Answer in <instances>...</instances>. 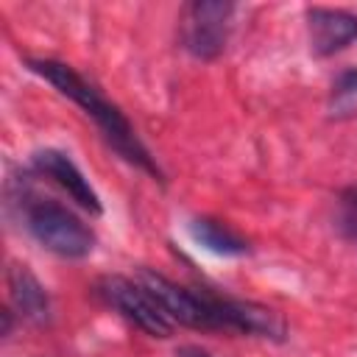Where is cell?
I'll list each match as a JSON object with an SVG mask.
<instances>
[{"label": "cell", "instance_id": "obj_1", "mask_svg": "<svg viewBox=\"0 0 357 357\" xmlns=\"http://www.w3.org/2000/svg\"><path fill=\"white\" fill-rule=\"evenodd\" d=\"M25 67H28L33 75H39L42 81H47L59 95L70 98V100L98 126L103 142H106L123 162H128L131 167L142 170V173L151 176L153 181L165 184V170L159 167L156 156L145 148V142L139 139V134H137V128L131 126V120L126 117V112H123L117 103H112L95 81H89V78L81 75L75 67H70L67 61H59V59H45V56L33 59V56H31V59H25Z\"/></svg>", "mask_w": 357, "mask_h": 357}, {"label": "cell", "instance_id": "obj_2", "mask_svg": "<svg viewBox=\"0 0 357 357\" xmlns=\"http://www.w3.org/2000/svg\"><path fill=\"white\" fill-rule=\"evenodd\" d=\"M14 201L20 204V218L25 231L50 254L61 257V259H86L95 245H98V234L95 229L78 218L70 206L53 201V198H42L33 192L31 178L22 176V181H17L14 190Z\"/></svg>", "mask_w": 357, "mask_h": 357}, {"label": "cell", "instance_id": "obj_3", "mask_svg": "<svg viewBox=\"0 0 357 357\" xmlns=\"http://www.w3.org/2000/svg\"><path fill=\"white\" fill-rule=\"evenodd\" d=\"M89 293L95 296V301H100L106 310L126 318L131 326H137L148 337L165 340L176 329V324L167 318V312L162 310L156 296L137 276L131 279L123 273H103L92 282Z\"/></svg>", "mask_w": 357, "mask_h": 357}, {"label": "cell", "instance_id": "obj_4", "mask_svg": "<svg viewBox=\"0 0 357 357\" xmlns=\"http://www.w3.org/2000/svg\"><path fill=\"white\" fill-rule=\"evenodd\" d=\"M237 6L229 0H192L178 17V45L198 61L223 56L231 36V17Z\"/></svg>", "mask_w": 357, "mask_h": 357}, {"label": "cell", "instance_id": "obj_5", "mask_svg": "<svg viewBox=\"0 0 357 357\" xmlns=\"http://www.w3.org/2000/svg\"><path fill=\"white\" fill-rule=\"evenodd\" d=\"M31 173L39 178L53 181L61 192H67L70 201H75L84 212L89 215H100L103 212V201L98 195V190L89 184V178L84 176V170L73 162L70 153L59 151V148H36L31 153Z\"/></svg>", "mask_w": 357, "mask_h": 357}, {"label": "cell", "instance_id": "obj_6", "mask_svg": "<svg viewBox=\"0 0 357 357\" xmlns=\"http://www.w3.org/2000/svg\"><path fill=\"white\" fill-rule=\"evenodd\" d=\"M307 22V39L310 50L318 59L337 56L349 45L357 42V14L346 8H329V6H310L304 11Z\"/></svg>", "mask_w": 357, "mask_h": 357}, {"label": "cell", "instance_id": "obj_7", "mask_svg": "<svg viewBox=\"0 0 357 357\" xmlns=\"http://www.w3.org/2000/svg\"><path fill=\"white\" fill-rule=\"evenodd\" d=\"M6 284H8V301L11 310L33 324V326H47L53 321V304H50V293L45 290V284L28 271V265L11 262L6 271Z\"/></svg>", "mask_w": 357, "mask_h": 357}, {"label": "cell", "instance_id": "obj_8", "mask_svg": "<svg viewBox=\"0 0 357 357\" xmlns=\"http://www.w3.org/2000/svg\"><path fill=\"white\" fill-rule=\"evenodd\" d=\"M187 231L209 254H218V257H245V254H251V243L240 231H234L226 220H218L212 215L190 218Z\"/></svg>", "mask_w": 357, "mask_h": 357}, {"label": "cell", "instance_id": "obj_9", "mask_svg": "<svg viewBox=\"0 0 357 357\" xmlns=\"http://www.w3.org/2000/svg\"><path fill=\"white\" fill-rule=\"evenodd\" d=\"M332 226H335V231L346 243H354L357 245V184H349V187L337 190Z\"/></svg>", "mask_w": 357, "mask_h": 357}, {"label": "cell", "instance_id": "obj_10", "mask_svg": "<svg viewBox=\"0 0 357 357\" xmlns=\"http://www.w3.org/2000/svg\"><path fill=\"white\" fill-rule=\"evenodd\" d=\"M357 98V67L340 70L332 81V100H349Z\"/></svg>", "mask_w": 357, "mask_h": 357}, {"label": "cell", "instance_id": "obj_11", "mask_svg": "<svg viewBox=\"0 0 357 357\" xmlns=\"http://www.w3.org/2000/svg\"><path fill=\"white\" fill-rule=\"evenodd\" d=\"M176 357H212L206 349H201V346H192V343H187V346H178L176 349Z\"/></svg>", "mask_w": 357, "mask_h": 357}, {"label": "cell", "instance_id": "obj_12", "mask_svg": "<svg viewBox=\"0 0 357 357\" xmlns=\"http://www.w3.org/2000/svg\"><path fill=\"white\" fill-rule=\"evenodd\" d=\"M0 315H3V329H0V335H3V337H8V335H11V329H14V310H11V307H3V312H0Z\"/></svg>", "mask_w": 357, "mask_h": 357}]
</instances>
